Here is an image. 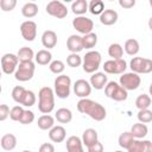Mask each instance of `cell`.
<instances>
[{
    "label": "cell",
    "mask_w": 152,
    "mask_h": 152,
    "mask_svg": "<svg viewBox=\"0 0 152 152\" xmlns=\"http://www.w3.org/2000/svg\"><path fill=\"white\" fill-rule=\"evenodd\" d=\"M77 110L82 114H87L95 121H102L107 115L106 108L101 103L90 99H81L77 102Z\"/></svg>",
    "instance_id": "1"
},
{
    "label": "cell",
    "mask_w": 152,
    "mask_h": 152,
    "mask_svg": "<svg viewBox=\"0 0 152 152\" xmlns=\"http://www.w3.org/2000/svg\"><path fill=\"white\" fill-rule=\"evenodd\" d=\"M55 108V91L50 87H43L38 91V109L43 114H50Z\"/></svg>",
    "instance_id": "2"
},
{
    "label": "cell",
    "mask_w": 152,
    "mask_h": 152,
    "mask_svg": "<svg viewBox=\"0 0 152 152\" xmlns=\"http://www.w3.org/2000/svg\"><path fill=\"white\" fill-rule=\"evenodd\" d=\"M101 53L96 50H90L83 56V62H82V68L84 72L87 74H94L97 72L100 65H101Z\"/></svg>",
    "instance_id": "3"
},
{
    "label": "cell",
    "mask_w": 152,
    "mask_h": 152,
    "mask_svg": "<svg viewBox=\"0 0 152 152\" xmlns=\"http://www.w3.org/2000/svg\"><path fill=\"white\" fill-rule=\"evenodd\" d=\"M71 88V78L68 75H58L53 82V91L55 95L59 99H66L70 95Z\"/></svg>",
    "instance_id": "4"
},
{
    "label": "cell",
    "mask_w": 152,
    "mask_h": 152,
    "mask_svg": "<svg viewBox=\"0 0 152 152\" xmlns=\"http://www.w3.org/2000/svg\"><path fill=\"white\" fill-rule=\"evenodd\" d=\"M104 94H106L107 97H109V99H112L114 101H118V102L125 101L128 97L127 90L125 88H122L115 81H109L107 83V86L104 87Z\"/></svg>",
    "instance_id": "5"
},
{
    "label": "cell",
    "mask_w": 152,
    "mask_h": 152,
    "mask_svg": "<svg viewBox=\"0 0 152 152\" xmlns=\"http://www.w3.org/2000/svg\"><path fill=\"white\" fill-rule=\"evenodd\" d=\"M34 70H36V64L33 63V61L20 62L14 72V78L19 82L30 81L34 75Z\"/></svg>",
    "instance_id": "6"
},
{
    "label": "cell",
    "mask_w": 152,
    "mask_h": 152,
    "mask_svg": "<svg viewBox=\"0 0 152 152\" xmlns=\"http://www.w3.org/2000/svg\"><path fill=\"white\" fill-rule=\"evenodd\" d=\"M129 68L135 74H150L152 71V59L142 57H133L129 62Z\"/></svg>",
    "instance_id": "7"
},
{
    "label": "cell",
    "mask_w": 152,
    "mask_h": 152,
    "mask_svg": "<svg viewBox=\"0 0 152 152\" xmlns=\"http://www.w3.org/2000/svg\"><path fill=\"white\" fill-rule=\"evenodd\" d=\"M140 83H141V78L138 74L131 71V72H125L120 76V80H119V84L125 88L127 91L128 90H135L140 87Z\"/></svg>",
    "instance_id": "8"
},
{
    "label": "cell",
    "mask_w": 152,
    "mask_h": 152,
    "mask_svg": "<svg viewBox=\"0 0 152 152\" xmlns=\"http://www.w3.org/2000/svg\"><path fill=\"white\" fill-rule=\"evenodd\" d=\"M103 70L106 74H110V75H122L125 74L126 69H127V63L125 59H109L106 61L103 64Z\"/></svg>",
    "instance_id": "9"
},
{
    "label": "cell",
    "mask_w": 152,
    "mask_h": 152,
    "mask_svg": "<svg viewBox=\"0 0 152 152\" xmlns=\"http://www.w3.org/2000/svg\"><path fill=\"white\" fill-rule=\"evenodd\" d=\"M45 11L48 14H50L51 17H55L57 19H63L68 15V8L66 6L58 1V0H53V1H50L48 2L46 7H45Z\"/></svg>",
    "instance_id": "10"
},
{
    "label": "cell",
    "mask_w": 152,
    "mask_h": 152,
    "mask_svg": "<svg viewBox=\"0 0 152 152\" xmlns=\"http://www.w3.org/2000/svg\"><path fill=\"white\" fill-rule=\"evenodd\" d=\"M19 63V58L14 53H5L1 57V69L6 75L14 74Z\"/></svg>",
    "instance_id": "11"
},
{
    "label": "cell",
    "mask_w": 152,
    "mask_h": 152,
    "mask_svg": "<svg viewBox=\"0 0 152 152\" xmlns=\"http://www.w3.org/2000/svg\"><path fill=\"white\" fill-rule=\"evenodd\" d=\"M72 27L81 34H88L90 32H93V28H94V23L91 19L84 17V15H80V17H76L74 20H72Z\"/></svg>",
    "instance_id": "12"
},
{
    "label": "cell",
    "mask_w": 152,
    "mask_h": 152,
    "mask_svg": "<svg viewBox=\"0 0 152 152\" xmlns=\"http://www.w3.org/2000/svg\"><path fill=\"white\" fill-rule=\"evenodd\" d=\"M20 33L26 42H33L34 38L37 37V24L32 20H26L21 23Z\"/></svg>",
    "instance_id": "13"
},
{
    "label": "cell",
    "mask_w": 152,
    "mask_h": 152,
    "mask_svg": "<svg viewBox=\"0 0 152 152\" xmlns=\"http://www.w3.org/2000/svg\"><path fill=\"white\" fill-rule=\"evenodd\" d=\"M91 86L88 81L80 78L74 83V93L80 99H87L91 93Z\"/></svg>",
    "instance_id": "14"
},
{
    "label": "cell",
    "mask_w": 152,
    "mask_h": 152,
    "mask_svg": "<svg viewBox=\"0 0 152 152\" xmlns=\"http://www.w3.org/2000/svg\"><path fill=\"white\" fill-rule=\"evenodd\" d=\"M89 83H90V86H91L93 88H95V89H97V90L103 89V88L107 86V83H108V78H107L106 72H100V71H97V72L91 74Z\"/></svg>",
    "instance_id": "15"
},
{
    "label": "cell",
    "mask_w": 152,
    "mask_h": 152,
    "mask_svg": "<svg viewBox=\"0 0 152 152\" xmlns=\"http://www.w3.org/2000/svg\"><path fill=\"white\" fill-rule=\"evenodd\" d=\"M66 49L71 53H78L83 50L82 37L78 34H71L66 40Z\"/></svg>",
    "instance_id": "16"
},
{
    "label": "cell",
    "mask_w": 152,
    "mask_h": 152,
    "mask_svg": "<svg viewBox=\"0 0 152 152\" xmlns=\"http://www.w3.org/2000/svg\"><path fill=\"white\" fill-rule=\"evenodd\" d=\"M65 147H66V152H84L82 139L78 138L77 135L69 137L66 139Z\"/></svg>",
    "instance_id": "17"
},
{
    "label": "cell",
    "mask_w": 152,
    "mask_h": 152,
    "mask_svg": "<svg viewBox=\"0 0 152 152\" xmlns=\"http://www.w3.org/2000/svg\"><path fill=\"white\" fill-rule=\"evenodd\" d=\"M42 44L46 50L53 49L57 45V34L52 30H46L42 34Z\"/></svg>",
    "instance_id": "18"
},
{
    "label": "cell",
    "mask_w": 152,
    "mask_h": 152,
    "mask_svg": "<svg viewBox=\"0 0 152 152\" xmlns=\"http://www.w3.org/2000/svg\"><path fill=\"white\" fill-rule=\"evenodd\" d=\"M65 137H66V131L61 125L53 126L49 131V138L52 142H62V141H64Z\"/></svg>",
    "instance_id": "19"
},
{
    "label": "cell",
    "mask_w": 152,
    "mask_h": 152,
    "mask_svg": "<svg viewBox=\"0 0 152 152\" xmlns=\"http://www.w3.org/2000/svg\"><path fill=\"white\" fill-rule=\"evenodd\" d=\"M118 18H119L118 12L109 8V10H104L103 13L100 15V21H101V24H103L106 26H110L118 21Z\"/></svg>",
    "instance_id": "20"
},
{
    "label": "cell",
    "mask_w": 152,
    "mask_h": 152,
    "mask_svg": "<svg viewBox=\"0 0 152 152\" xmlns=\"http://www.w3.org/2000/svg\"><path fill=\"white\" fill-rule=\"evenodd\" d=\"M82 142L83 145H86L87 147H89L90 145L95 144L96 141H99V134L96 132V129L94 128H87L83 133H82Z\"/></svg>",
    "instance_id": "21"
},
{
    "label": "cell",
    "mask_w": 152,
    "mask_h": 152,
    "mask_svg": "<svg viewBox=\"0 0 152 152\" xmlns=\"http://www.w3.org/2000/svg\"><path fill=\"white\" fill-rule=\"evenodd\" d=\"M0 145L5 151H12L17 146V138L12 133H7L1 137L0 139Z\"/></svg>",
    "instance_id": "22"
},
{
    "label": "cell",
    "mask_w": 152,
    "mask_h": 152,
    "mask_svg": "<svg viewBox=\"0 0 152 152\" xmlns=\"http://www.w3.org/2000/svg\"><path fill=\"white\" fill-rule=\"evenodd\" d=\"M37 125L43 131H50L55 126V118L51 116L50 114H43L38 118Z\"/></svg>",
    "instance_id": "23"
},
{
    "label": "cell",
    "mask_w": 152,
    "mask_h": 152,
    "mask_svg": "<svg viewBox=\"0 0 152 152\" xmlns=\"http://www.w3.org/2000/svg\"><path fill=\"white\" fill-rule=\"evenodd\" d=\"M34 59H36V63L39 65H48L52 62V55L49 50L42 49L36 53Z\"/></svg>",
    "instance_id": "24"
},
{
    "label": "cell",
    "mask_w": 152,
    "mask_h": 152,
    "mask_svg": "<svg viewBox=\"0 0 152 152\" xmlns=\"http://www.w3.org/2000/svg\"><path fill=\"white\" fill-rule=\"evenodd\" d=\"M124 50L125 52L128 55V56H135L138 55L139 50H140V45H139V42L134 38H129L125 42L124 44Z\"/></svg>",
    "instance_id": "25"
},
{
    "label": "cell",
    "mask_w": 152,
    "mask_h": 152,
    "mask_svg": "<svg viewBox=\"0 0 152 152\" xmlns=\"http://www.w3.org/2000/svg\"><path fill=\"white\" fill-rule=\"evenodd\" d=\"M129 132L132 133V135L134 137V139H142V138H145L147 135L148 128H147V126L145 124L137 122V124H134L132 126V128H131Z\"/></svg>",
    "instance_id": "26"
},
{
    "label": "cell",
    "mask_w": 152,
    "mask_h": 152,
    "mask_svg": "<svg viewBox=\"0 0 152 152\" xmlns=\"http://www.w3.org/2000/svg\"><path fill=\"white\" fill-rule=\"evenodd\" d=\"M71 11L77 17L83 15L87 11H89V4L86 0H76L71 4Z\"/></svg>",
    "instance_id": "27"
},
{
    "label": "cell",
    "mask_w": 152,
    "mask_h": 152,
    "mask_svg": "<svg viewBox=\"0 0 152 152\" xmlns=\"http://www.w3.org/2000/svg\"><path fill=\"white\" fill-rule=\"evenodd\" d=\"M55 119L59 124H69L72 120V113L69 108H59L55 114Z\"/></svg>",
    "instance_id": "28"
},
{
    "label": "cell",
    "mask_w": 152,
    "mask_h": 152,
    "mask_svg": "<svg viewBox=\"0 0 152 152\" xmlns=\"http://www.w3.org/2000/svg\"><path fill=\"white\" fill-rule=\"evenodd\" d=\"M21 14L25 18H33L38 14V5L34 2H26L21 7Z\"/></svg>",
    "instance_id": "29"
},
{
    "label": "cell",
    "mask_w": 152,
    "mask_h": 152,
    "mask_svg": "<svg viewBox=\"0 0 152 152\" xmlns=\"http://www.w3.org/2000/svg\"><path fill=\"white\" fill-rule=\"evenodd\" d=\"M17 56L19 58V62H28V61H32L36 55H34V52H33V50L31 48L23 46L17 52Z\"/></svg>",
    "instance_id": "30"
},
{
    "label": "cell",
    "mask_w": 152,
    "mask_h": 152,
    "mask_svg": "<svg viewBox=\"0 0 152 152\" xmlns=\"http://www.w3.org/2000/svg\"><path fill=\"white\" fill-rule=\"evenodd\" d=\"M151 102H152V99H151L150 95H147V94H140L135 99V107L139 110L148 109V107L151 106Z\"/></svg>",
    "instance_id": "31"
},
{
    "label": "cell",
    "mask_w": 152,
    "mask_h": 152,
    "mask_svg": "<svg viewBox=\"0 0 152 152\" xmlns=\"http://www.w3.org/2000/svg\"><path fill=\"white\" fill-rule=\"evenodd\" d=\"M82 43H83V49H93L97 44V34L94 32H90L88 34H84L82 37Z\"/></svg>",
    "instance_id": "32"
},
{
    "label": "cell",
    "mask_w": 152,
    "mask_h": 152,
    "mask_svg": "<svg viewBox=\"0 0 152 152\" xmlns=\"http://www.w3.org/2000/svg\"><path fill=\"white\" fill-rule=\"evenodd\" d=\"M108 55L112 59H121L124 56V48L119 43H113L108 48Z\"/></svg>",
    "instance_id": "33"
},
{
    "label": "cell",
    "mask_w": 152,
    "mask_h": 152,
    "mask_svg": "<svg viewBox=\"0 0 152 152\" xmlns=\"http://www.w3.org/2000/svg\"><path fill=\"white\" fill-rule=\"evenodd\" d=\"M104 11V2L102 0H91L89 2V12L94 15H101Z\"/></svg>",
    "instance_id": "34"
},
{
    "label": "cell",
    "mask_w": 152,
    "mask_h": 152,
    "mask_svg": "<svg viewBox=\"0 0 152 152\" xmlns=\"http://www.w3.org/2000/svg\"><path fill=\"white\" fill-rule=\"evenodd\" d=\"M133 140H134V137L132 135L131 132H124V133H121L119 135V140L118 141H119V146L120 147L127 150L129 147V145L132 144Z\"/></svg>",
    "instance_id": "35"
},
{
    "label": "cell",
    "mask_w": 152,
    "mask_h": 152,
    "mask_svg": "<svg viewBox=\"0 0 152 152\" xmlns=\"http://www.w3.org/2000/svg\"><path fill=\"white\" fill-rule=\"evenodd\" d=\"M25 93H26V89L24 88V87H21V86H15L13 89H12V99L17 102V103H19V104H21V101H23V99H24V95H25Z\"/></svg>",
    "instance_id": "36"
},
{
    "label": "cell",
    "mask_w": 152,
    "mask_h": 152,
    "mask_svg": "<svg viewBox=\"0 0 152 152\" xmlns=\"http://www.w3.org/2000/svg\"><path fill=\"white\" fill-rule=\"evenodd\" d=\"M49 69L52 74H56V75H62V72L64 71L65 69V64L59 61V59H56V61H52L50 64H49Z\"/></svg>",
    "instance_id": "37"
},
{
    "label": "cell",
    "mask_w": 152,
    "mask_h": 152,
    "mask_svg": "<svg viewBox=\"0 0 152 152\" xmlns=\"http://www.w3.org/2000/svg\"><path fill=\"white\" fill-rule=\"evenodd\" d=\"M83 62V58L78 55V53H70L68 57H66V64L71 68H77L82 64Z\"/></svg>",
    "instance_id": "38"
},
{
    "label": "cell",
    "mask_w": 152,
    "mask_h": 152,
    "mask_svg": "<svg viewBox=\"0 0 152 152\" xmlns=\"http://www.w3.org/2000/svg\"><path fill=\"white\" fill-rule=\"evenodd\" d=\"M36 94L32 91V90H26L25 95H24V99L21 101V106H25V107H32L34 103H36Z\"/></svg>",
    "instance_id": "39"
},
{
    "label": "cell",
    "mask_w": 152,
    "mask_h": 152,
    "mask_svg": "<svg viewBox=\"0 0 152 152\" xmlns=\"http://www.w3.org/2000/svg\"><path fill=\"white\" fill-rule=\"evenodd\" d=\"M138 121L141 122V124H148L152 121V110L150 109H142V110H139L138 112Z\"/></svg>",
    "instance_id": "40"
},
{
    "label": "cell",
    "mask_w": 152,
    "mask_h": 152,
    "mask_svg": "<svg viewBox=\"0 0 152 152\" xmlns=\"http://www.w3.org/2000/svg\"><path fill=\"white\" fill-rule=\"evenodd\" d=\"M24 112H25V109L21 106H14V107H12L11 108V112H10L11 120H13V121H20Z\"/></svg>",
    "instance_id": "41"
},
{
    "label": "cell",
    "mask_w": 152,
    "mask_h": 152,
    "mask_svg": "<svg viewBox=\"0 0 152 152\" xmlns=\"http://www.w3.org/2000/svg\"><path fill=\"white\" fill-rule=\"evenodd\" d=\"M33 121H34V113L32 110L25 109V112H24V114H23V116H21L19 122L23 124V125H30Z\"/></svg>",
    "instance_id": "42"
},
{
    "label": "cell",
    "mask_w": 152,
    "mask_h": 152,
    "mask_svg": "<svg viewBox=\"0 0 152 152\" xmlns=\"http://www.w3.org/2000/svg\"><path fill=\"white\" fill-rule=\"evenodd\" d=\"M17 5L15 0H0V7L4 12H8L12 11Z\"/></svg>",
    "instance_id": "43"
},
{
    "label": "cell",
    "mask_w": 152,
    "mask_h": 152,
    "mask_svg": "<svg viewBox=\"0 0 152 152\" xmlns=\"http://www.w3.org/2000/svg\"><path fill=\"white\" fill-rule=\"evenodd\" d=\"M142 151V140L141 139H134L129 147L127 148V152H141Z\"/></svg>",
    "instance_id": "44"
},
{
    "label": "cell",
    "mask_w": 152,
    "mask_h": 152,
    "mask_svg": "<svg viewBox=\"0 0 152 152\" xmlns=\"http://www.w3.org/2000/svg\"><path fill=\"white\" fill-rule=\"evenodd\" d=\"M10 107L7 104H1L0 106V121H5L10 116Z\"/></svg>",
    "instance_id": "45"
},
{
    "label": "cell",
    "mask_w": 152,
    "mask_h": 152,
    "mask_svg": "<svg viewBox=\"0 0 152 152\" xmlns=\"http://www.w3.org/2000/svg\"><path fill=\"white\" fill-rule=\"evenodd\" d=\"M88 148V152H103V145L100 141H96L95 144L90 145Z\"/></svg>",
    "instance_id": "46"
},
{
    "label": "cell",
    "mask_w": 152,
    "mask_h": 152,
    "mask_svg": "<svg viewBox=\"0 0 152 152\" xmlns=\"http://www.w3.org/2000/svg\"><path fill=\"white\" fill-rule=\"evenodd\" d=\"M38 152H55V146L51 142H44L40 145Z\"/></svg>",
    "instance_id": "47"
},
{
    "label": "cell",
    "mask_w": 152,
    "mask_h": 152,
    "mask_svg": "<svg viewBox=\"0 0 152 152\" xmlns=\"http://www.w3.org/2000/svg\"><path fill=\"white\" fill-rule=\"evenodd\" d=\"M119 5L122 8H132L135 5V0H119Z\"/></svg>",
    "instance_id": "48"
},
{
    "label": "cell",
    "mask_w": 152,
    "mask_h": 152,
    "mask_svg": "<svg viewBox=\"0 0 152 152\" xmlns=\"http://www.w3.org/2000/svg\"><path fill=\"white\" fill-rule=\"evenodd\" d=\"M141 152H152V142L150 140H142V151Z\"/></svg>",
    "instance_id": "49"
},
{
    "label": "cell",
    "mask_w": 152,
    "mask_h": 152,
    "mask_svg": "<svg viewBox=\"0 0 152 152\" xmlns=\"http://www.w3.org/2000/svg\"><path fill=\"white\" fill-rule=\"evenodd\" d=\"M148 28L152 31V17L148 19Z\"/></svg>",
    "instance_id": "50"
},
{
    "label": "cell",
    "mask_w": 152,
    "mask_h": 152,
    "mask_svg": "<svg viewBox=\"0 0 152 152\" xmlns=\"http://www.w3.org/2000/svg\"><path fill=\"white\" fill-rule=\"evenodd\" d=\"M148 93H150V96L152 97V83H151L150 87H148Z\"/></svg>",
    "instance_id": "51"
},
{
    "label": "cell",
    "mask_w": 152,
    "mask_h": 152,
    "mask_svg": "<svg viewBox=\"0 0 152 152\" xmlns=\"http://www.w3.org/2000/svg\"><path fill=\"white\" fill-rule=\"evenodd\" d=\"M21 152H32V151H30V150H24V151H21Z\"/></svg>",
    "instance_id": "52"
},
{
    "label": "cell",
    "mask_w": 152,
    "mask_h": 152,
    "mask_svg": "<svg viewBox=\"0 0 152 152\" xmlns=\"http://www.w3.org/2000/svg\"><path fill=\"white\" fill-rule=\"evenodd\" d=\"M150 6L152 7V0H150Z\"/></svg>",
    "instance_id": "53"
},
{
    "label": "cell",
    "mask_w": 152,
    "mask_h": 152,
    "mask_svg": "<svg viewBox=\"0 0 152 152\" xmlns=\"http://www.w3.org/2000/svg\"><path fill=\"white\" fill-rule=\"evenodd\" d=\"M114 152H124V151H120V150H118V151H114Z\"/></svg>",
    "instance_id": "54"
}]
</instances>
